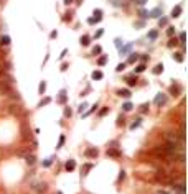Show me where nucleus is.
Segmentation results:
<instances>
[{
    "label": "nucleus",
    "instance_id": "nucleus-1",
    "mask_svg": "<svg viewBox=\"0 0 188 194\" xmlns=\"http://www.w3.org/2000/svg\"><path fill=\"white\" fill-rule=\"evenodd\" d=\"M30 187H31V191H35L38 194H43V192L48 191V184L45 183V181H35V183H31Z\"/></svg>",
    "mask_w": 188,
    "mask_h": 194
},
{
    "label": "nucleus",
    "instance_id": "nucleus-2",
    "mask_svg": "<svg viewBox=\"0 0 188 194\" xmlns=\"http://www.w3.org/2000/svg\"><path fill=\"white\" fill-rule=\"evenodd\" d=\"M97 155H99V150L97 148H87L86 151H84V156L86 158H97Z\"/></svg>",
    "mask_w": 188,
    "mask_h": 194
},
{
    "label": "nucleus",
    "instance_id": "nucleus-3",
    "mask_svg": "<svg viewBox=\"0 0 188 194\" xmlns=\"http://www.w3.org/2000/svg\"><path fill=\"white\" fill-rule=\"evenodd\" d=\"M94 168V163H86V165H83V168H81V176H87L89 174V171Z\"/></svg>",
    "mask_w": 188,
    "mask_h": 194
},
{
    "label": "nucleus",
    "instance_id": "nucleus-4",
    "mask_svg": "<svg viewBox=\"0 0 188 194\" xmlns=\"http://www.w3.org/2000/svg\"><path fill=\"white\" fill-rule=\"evenodd\" d=\"M25 161H27L28 166H33V165L36 163V156H35L33 153H31V155L28 153V155H25Z\"/></svg>",
    "mask_w": 188,
    "mask_h": 194
},
{
    "label": "nucleus",
    "instance_id": "nucleus-5",
    "mask_svg": "<svg viewBox=\"0 0 188 194\" xmlns=\"http://www.w3.org/2000/svg\"><path fill=\"white\" fill-rule=\"evenodd\" d=\"M65 170H66V171H74V170H76V161H74V160L66 161V165H65Z\"/></svg>",
    "mask_w": 188,
    "mask_h": 194
},
{
    "label": "nucleus",
    "instance_id": "nucleus-6",
    "mask_svg": "<svg viewBox=\"0 0 188 194\" xmlns=\"http://www.w3.org/2000/svg\"><path fill=\"white\" fill-rule=\"evenodd\" d=\"M107 156H114V158H119V156H122V153L121 151H117V150H114V148H107Z\"/></svg>",
    "mask_w": 188,
    "mask_h": 194
},
{
    "label": "nucleus",
    "instance_id": "nucleus-7",
    "mask_svg": "<svg viewBox=\"0 0 188 194\" xmlns=\"http://www.w3.org/2000/svg\"><path fill=\"white\" fill-rule=\"evenodd\" d=\"M117 96H121V97H130V91L129 89H121V91H117Z\"/></svg>",
    "mask_w": 188,
    "mask_h": 194
},
{
    "label": "nucleus",
    "instance_id": "nucleus-8",
    "mask_svg": "<svg viewBox=\"0 0 188 194\" xmlns=\"http://www.w3.org/2000/svg\"><path fill=\"white\" fill-rule=\"evenodd\" d=\"M165 102H167V97H162V94H159L157 99H155V104L157 105H162V104H165Z\"/></svg>",
    "mask_w": 188,
    "mask_h": 194
},
{
    "label": "nucleus",
    "instance_id": "nucleus-9",
    "mask_svg": "<svg viewBox=\"0 0 188 194\" xmlns=\"http://www.w3.org/2000/svg\"><path fill=\"white\" fill-rule=\"evenodd\" d=\"M58 102H60V104H65V102H66V91H65V89L60 92V99H58Z\"/></svg>",
    "mask_w": 188,
    "mask_h": 194
},
{
    "label": "nucleus",
    "instance_id": "nucleus-10",
    "mask_svg": "<svg viewBox=\"0 0 188 194\" xmlns=\"http://www.w3.org/2000/svg\"><path fill=\"white\" fill-rule=\"evenodd\" d=\"M180 13H181V7H180V5H178V7H175V8L172 10V17H173V18H177Z\"/></svg>",
    "mask_w": 188,
    "mask_h": 194
},
{
    "label": "nucleus",
    "instance_id": "nucleus-11",
    "mask_svg": "<svg viewBox=\"0 0 188 194\" xmlns=\"http://www.w3.org/2000/svg\"><path fill=\"white\" fill-rule=\"evenodd\" d=\"M125 81H127V84H129V86H135L137 77H134V76H127V77H125Z\"/></svg>",
    "mask_w": 188,
    "mask_h": 194
},
{
    "label": "nucleus",
    "instance_id": "nucleus-12",
    "mask_svg": "<svg viewBox=\"0 0 188 194\" xmlns=\"http://www.w3.org/2000/svg\"><path fill=\"white\" fill-rule=\"evenodd\" d=\"M0 43H2L3 46H8V45H10V38H8L7 35H3L2 38H0Z\"/></svg>",
    "mask_w": 188,
    "mask_h": 194
},
{
    "label": "nucleus",
    "instance_id": "nucleus-13",
    "mask_svg": "<svg viewBox=\"0 0 188 194\" xmlns=\"http://www.w3.org/2000/svg\"><path fill=\"white\" fill-rule=\"evenodd\" d=\"M122 110H124V112H130V110H132V104H130V102H125V104L122 105Z\"/></svg>",
    "mask_w": 188,
    "mask_h": 194
},
{
    "label": "nucleus",
    "instance_id": "nucleus-14",
    "mask_svg": "<svg viewBox=\"0 0 188 194\" xmlns=\"http://www.w3.org/2000/svg\"><path fill=\"white\" fill-rule=\"evenodd\" d=\"M81 45H83V46H87V45H89V36H87V35H84L83 38H81Z\"/></svg>",
    "mask_w": 188,
    "mask_h": 194
},
{
    "label": "nucleus",
    "instance_id": "nucleus-15",
    "mask_svg": "<svg viewBox=\"0 0 188 194\" xmlns=\"http://www.w3.org/2000/svg\"><path fill=\"white\" fill-rule=\"evenodd\" d=\"M140 122H142V118H137V120H135L132 125H130V130H135L137 127H140Z\"/></svg>",
    "mask_w": 188,
    "mask_h": 194
},
{
    "label": "nucleus",
    "instance_id": "nucleus-16",
    "mask_svg": "<svg viewBox=\"0 0 188 194\" xmlns=\"http://www.w3.org/2000/svg\"><path fill=\"white\" fill-rule=\"evenodd\" d=\"M162 71H164V66H162V64H157V66L154 67V74H160Z\"/></svg>",
    "mask_w": 188,
    "mask_h": 194
},
{
    "label": "nucleus",
    "instance_id": "nucleus-17",
    "mask_svg": "<svg viewBox=\"0 0 188 194\" xmlns=\"http://www.w3.org/2000/svg\"><path fill=\"white\" fill-rule=\"evenodd\" d=\"M181 89H180V86H172L170 87V94H178Z\"/></svg>",
    "mask_w": 188,
    "mask_h": 194
},
{
    "label": "nucleus",
    "instance_id": "nucleus-18",
    "mask_svg": "<svg viewBox=\"0 0 188 194\" xmlns=\"http://www.w3.org/2000/svg\"><path fill=\"white\" fill-rule=\"evenodd\" d=\"M92 79H102V72L101 71H94L92 72Z\"/></svg>",
    "mask_w": 188,
    "mask_h": 194
},
{
    "label": "nucleus",
    "instance_id": "nucleus-19",
    "mask_svg": "<svg viewBox=\"0 0 188 194\" xmlns=\"http://www.w3.org/2000/svg\"><path fill=\"white\" fill-rule=\"evenodd\" d=\"M149 109H150V105H149V104H142V105H140V112H142V114L149 112Z\"/></svg>",
    "mask_w": 188,
    "mask_h": 194
},
{
    "label": "nucleus",
    "instance_id": "nucleus-20",
    "mask_svg": "<svg viewBox=\"0 0 188 194\" xmlns=\"http://www.w3.org/2000/svg\"><path fill=\"white\" fill-rule=\"evenodd\" d=\"M63 145H65V135H61V137H60V141H58V146H56V150H60Z\"/></svg>",
    "mask_w": 188,
    "mask_h": 194
},
{
    "label": "nucleus",
    "instance_id": "nucleus-21",
    "mask_svg": "<svg viewBox=\"0 0 188 194\" xmlns=\"http://www.w3.org/2000/svg\"><path fill=\"white\" fill-rule=\"evenodd\" d=\"M125 179V171L122 170L121 173H119V178H117V183H121V181H124Z\"/></svg>",
    "mask_w": 188,
    "mask_h": 194
},
{
    "label": "nucleus",
    "instance_id": "nucleus-22",
    "mask_svg": "<svg viewBox=\"0 0 188 194\" xmlns=\"http://www.w3.org/2000/svg\"><path fill=\"white\" fill-rule=\"evenodd\" d=\"M51 163H53V160H51V158H48V160L43 161V166H45V168H50V166H51Z\"/></svg>",
    "mask_w": 188,
    "mask_h": 194
},
{
    "label": "nucleus",
    "instance_id": "nucleus-23",
    "mask_svg": "<svg viewBox=\"0 0 188 194\" xmlns=\"http://www.w3.org/2000/svg\"><path fill=\"white\" fill-rule=\"evenodd\" d=\"M107 112H109V107H102V110L99 112V117H104L106 114H107Z\"/></svg>",
    "mask_w": 188,
    "mask_h": 194
},
{
    "label": "nucleus",
    "instance_id": "nucleus-24",
    "mask_svg": "<svg viewBox=\"0 0 188 194\" xmlns=\"http://www.w3.org/2000/svg\"><path fill=\"white\" fill-rule=\"evenodd\" d=\"M45 89H46V84H45V82H41V84H40V87H38L40 94H43V92H45Z\"/></svg>",
    "mask_w": 188,
    "mask_h": 194
},
{
    "label": "nucleus",
    "instance_id": "nucleus-25",
    "mask_svg": "<svg viewBox=\"0 0 188 194\" xmlns=\"http://www.w3.org/2000/svg\"><path fill=\"white\" fill-rule=\"evenodd\" d=\"M144 69H145V66H144V64H139V66L135 67V72H142Z\"/></svg>",
    "mask_w": 188,
    "mask_h": 194
},
{
    "label": "nucleus",
    "instance_id": "nucleus-26",
    "mask_svg": "<svg viewBox=\"0 0 188 194\" xmlns=\"http://www.w3.org/2000/svg\"><path fill=\"white\" fill-rule=\"evenodd\" d=\"M175 58H177L178 62H181V61H183V54H181V53H177V54H175Z\"/></svg>",
    "mask_w": 188,
    "mask_h": 194
},
{
    "label": "nucleus",
    "instance_id": "nucleus-27",
    "mask_svg": "<svg viewBox=\"0 0 188 194\" xmlns=\"http://www.w3.org/2000/svg\"><path fill=\"white\" fill-rule=\"evenodd\" d=\"M71 114H73L71 109H70V107H66V109H65V117H71Z\"/></svg>",
    "mask_w": 188,
    "mask_h": 194
},
{
    "label": "nucleus",
    "instance_id": "nucleus-28",
    "mask_svg": "<svg viewBox=\"0 0 188 194\" xmlns=\"http://www.w3.org/2000/svg\"><path fill=\"white\" fill-rule=\"evenodd\" d=\"M121 125H124V117H119L117 118V127H121Z\"/></svg>",
    "mask_w": 188,
    "mask_h": 194
},
{
    "label": "nucleus",
    "instance_id": "nucleus-29",
    "mask_svg": "<svg viewBox=\"0 0 188 194\" xmlns=\"http://www.w3.org/2000/svg\"><path fill=\"white\" fill-rule=\"evenodd\" d=\"M137 61V54H130V58H129V62H134Z\"/></svg>",
    "mask_w": 188,
    "mask_h": 194
},
{
    "label": "nucleus",
    "instance_id": "nucleus-30",
    "mask_svg": "<svg viewBox=\"0 0 188 194\" xmlns=\"http://www.w3.org/2000/svg\"><path fill=\"white\" fill-rule=\"evenodd\" d=\"M48 102H50V99H43V101H41V102H40L38 105H40V107H41V105H46Z\"/></svg>",
    "mask_w": 188,
    "mask_h": 194
},
{
    "label": "nucleus",
    "instance_id": "nucleus-31",
    "mask_svg": "<svg viewBox=\"0 0 188 194\" xmlns=\"http://www.w3.org/2000/svg\"><path fill=\"white\" fill-rule=\"evenodd\" d=\"M106 61H107V59H106V56H102V58L99 59V64H101V66H102V64H106Z\"/></svg>",
    "mask_w": 188,
    "mask_h": 194
},
{
    "label": "nucleus",
    "instance_id": "nucleus-32",
    "mask_svg": "<svg viewBox=\"0 0 188 194\" xmlns=\"http://www.w3.org/2000/svg\"><path fill=\"white\" fill-rule=\"evenodd\" d=\"M124 67H125V64H119L116 71H119V72H121V71H124Z\"/></svg>",
    "mask_w": 188,
    "mask_h": 194
},
{
    "label": "nucleus",
    "instance_id": "nucleus-33",
    "mask_svg": "<svg viewBox=\"0 0 188 194\" xmlns=\"http://www.w3.org/2000/svg\"><path fill=\"white\" fill-rule=\"evenodd\" d=\"M180 41H181V45L185 43V33H180Z\"/></svg>",
    "mask_w": 188,
    "mask_h": 194
},
{
    "label": "nucleus",
    "instance_id": "nucleus-34",
    "mask_svg": "<svg viewBox=\"0 0 188 194\" xmlns=\"http://www.w3.org/2000/svg\"><path fill=\"white\" fill-rule=\"evenodd\" d=\"M168 45H170V46H173V45H178V41H177V40H172L170 43H168Z\"/></svg>",
    "mask_w": 188,
    "mask_h": 194
},
{
    "label": "nucleus",
    "instance_id": "nucleus-35",
    "mask_svg": "<svg viewBox=\"0 0 188 194\" xmlns=\"http://www.w3.org/2000/svg\"><path fill=\"white\" fill-rule=\"evenodd\" d=\"M86 109V104H83V105H79V112H81V114H83V110Z\"/></svg>",
    "mask_w": 188,
    "mask_h": 194
},
{
    "label": "nucleus",
    "instance_id": "nucleus-36",
    "mask_svg": "<svg viewBox=\"0 0 188 194\" xmlns=\"http://www.w3.org/2000/svg\"><path fill=\"white\" fill-rule=\"evenodd\" d=\"M96 53H101V48H99V46L94 48V54H96Z\"/></svg>",
    "mask_w": 188,
    "mask_h": 194
},
{
    "label": "nucleus",
    "instance_id": "nucleus-37",
    "mask_svg": "<svg viewBox=\"0 0 188 194\" xmlns=\"http://www.w3.org/2000/svg\"><path fill=\"white\" fill-rule=\"evenodd\" d=\"M155 194H170V192H167V191H162V189H160V191H157Z\"/></svg>",
    "mask_w": 188,
    "mask_h": 194
},
{
    "label": "nucleus",
    "instance_id": "nucleus-38",
    "mask_svg": "<svg viewBox=\"0 0 188 194\" xmlns=\"http://www.w3.org/2000/svg\"><path fill=\"white\" fill-rule=\"evenodd\" d=\"M70 2H73V0H65V3H70Z\"/></svg>",
    "mask_w": 188,
    "mask_h": 194
},
{
    "label": "nucleus",
    "instance_id": "nucleus-39",
    "mask_svg": "<svg viewBox=\"0 0 188 194\" xmlns=\"http://www.w3.org/2000/svg\"><path fill=\"white\" fill-rule=\"evenodd\" d=\"M56 194H63V192H61V191H58V192H56Z\"/></svg>",
    "mask_w": 188,
    "mask_h": 194
}]
</instances>
